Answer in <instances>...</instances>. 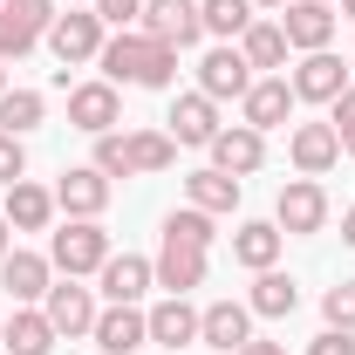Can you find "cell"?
<instances>
[{
    "label": "cell",
    "instance_id": "1",
    "mask_svg": "<svg viewBox=\"0 0 355 355\" xmlns=\"http://www.w3.org/2000/svg\"><path fill=\"white\" fill-rule=\"evenodd\" d=\"M96 62H103V83H116V89H171L178 83V48L144 35V28H116Z\"/></svg>",
    "mask_w": 355,
    "mask_h": 355
},
{
    "label": "cell",
    "instance_id": "2",
    "mask_svg": "<svg viewBox=\"0 0 355 355\" xmlns=\"http://www.w3.org/2000/svg\"><path fill=\"white\" fill-rule=\"evenodd\" d=\"M110 260V232L96 219H69L55 239H48V266L62 273V280H83V273H103Z\"/></svg>",
    "mask_w": 355,
    "mask_h": 355
},
{
    "label": "cell",
    "instance_id": "3",
    "mask_svg": "<svg viewBox=\"0 0 355 355\" xmlns=\"http://www.w3.org/2000/svg\"><path fill=\"white\" fill-rule=\"evenodd\" d=\"M55 28V0H0V62H21Z\"/></svg>",
    "mask_w": 355,
    "mask_h": 355
},
{
    "label": "cell",
    "instance_id": "4",
    "mask_svg": "<svg viewBox=\"0 0 355 355\" xmlns=\"http://www.w3.org/2000/svg\"><path fill=\"white\" fill-rule=\"evenodd\" d=\"M273 225L287 232V239H308L328 225V191H321V178H287L280 184V205H273Z\"/></svg>",
    "mask_w": 355,
    "mask_h": 355
},
{
    "label": "cell",
    "instance_id": "5",
    "mask_svg": "<svg viewBox=\"0 0 355 355\" xmlns=\"http://www.w3.org/2000/svg\"><path fill=\"white\" fill-rule=\"evenodd\" d=\"M103 21H96V7H69V14H55V28H48V48H55V62L62 69H76V62H96L103 55Z\"/></svg>",
    "mask_w": 355,
    "mask_h": 355
},
{
    "label": "cell",
    "instance_id": "6",
    "mask_svg": "<svg viewBox=\"0 0 355 355\" xmlns=\"http://www.w3.org/2000/svg\"><path fill=\"white\" fill-rule=\"evenodd\" d=\"M96 287H103V301H110V308H137V301L157 287V266L137 260V253H110L103 273H96Z\"/></svg>",
    "mask_w": 355,
    "mask_h": 355
},
{
    "label": "cell",
    "instance_id": "7",
    "mask_svg": "<svg viewBox=\"0 0 355 355\" xmlns=\"http://www.w3.org/2000/svg\"><path fill=\"white\" fill-rule=\"evenodd\" d=\"M198 342L212 355H232L253 342V308L246 301H212V308H198Z\"/></svg>",
    "mask_w": 355,
    "mask_h": 355
},
{
    "label": "cell",
    "instance_id": "8",
    "mask_svg": "<svg viewBox=\"0 0 355 355\" xmlns=\"http://www.w3.org/2000/svg\"><path fill=\"white\" fill-rule=\"evenodd\" d=\"M137 28L157 35V42H171V48H191L205 35V14H198V0H144V21Z\"/></svg>",
    "mask_w": 355,
    "mask_h": 355
},
{
    "label": "cell",
    "instance_id": "9",
    "mask_svg": "<svg viewBox=\"0 0 355 355\" xmlns=\"http://www.w3.org/2000/svg\"><path fill=\"white\" fill-rule=\"evenodd\" d=\"M103 205H110V178L96 171V164H69L62 184H55V212H69V219H103Z\"/></svg>",
    "mask_w": 355,
    "mask_h": 355
},
{
    "label": "cell",
    "instance_id": "10",
    "mask_svg": "<svg viewBox=\"0 0 355 355\" xmlns=\"http://www.w3.org/2000/svg\"><path fill=\"white\" fill-rule=\"evenodd\" d=\"M69 123L89 130V137L116 130V123H123V96H116V83H76V89H69Z\"/></svg>",
    "mask_w": 355,
    "mask_h": 355
},
{
    "label": "cell",
    "instance_id": "11",
    "mask_svg": "<svg viewBox=\"0 0 355 355\" xmlns=\"http://www.w3.org/2000/svg\"><path fill=\"white\" fill-rule=\"evenodd\" d=\"M205 150H212V171H225V178H253V171L266 164V137L253 130V123H232V130H219Z\"/></svg>",
    "mask_w": 355,
    "mask_h": 355
},
{
    "label": "cell",
    "instance_id": "12",
    "mask_svg": "<svg viewBox=\"0 0 355 355\" xmlns=\"http://www.w3.org/2000/svg\"><path fill=\"white\" fill-rule=\"evenodd\" d=\"M280 35H287V48H301V55H321V48L335 42V7L328 0H294L280 14Z\"/></svg>",
    "mask_w": 355,
    "mask_h": 355
},
{
    "label": "cell",
    "instance_id": "13",
    "mask_svg": "<svg viewBox=\"0 0 355 355\" xmlns=\"http://www.w3.org/2000/svg\"><path fill=\"white\" fill-rule=\"evenodd\" d=\"M0 287L14 294V308H35V301H48V287H55V266H48V253H7L0 260Z\"/></svg>",
    "mask_w": 355,
    "mask_h": 355
},
{
    "label": "cell",
    "instance_id": "14",
    "mask_svg": "<svg viewBox=\"0 0 355 355\" xmlns=\"http://www.w3.org/2000/svg\"><path fill=\"white\" fill-rule=\"evenodd\" d=\"M239 110H246V123H253L260 137L280 130V123L294 116V83H287V76H253V89L239 96Z\"/></svg>",
    "mask_w": 355,
    "mask_h": 355
},
{
    "label": "cell",
    "instance_id": "15",
    "mask_svg": "<svg viewBox=\"0 0 355 355\" xmlns=\"http://www.w3.org/2000/svg\"><path fill=\"white\" fill-rule=\"evenodd\" d=\"M287 157H294V171H301V178L335 171V164H342V137H335V123H294Z\"/></svg>",
    "mask_w": 355,
    "mask_h": 355
},
{
    "label": "cell",
    "instance_id": "16",
    "mask_svg": "<svg viewBox=\"0 0 355 355\" xmlns=\"http://www.w3.org/2000/svg\"><path fill=\"white\" fill-rule=\"evenodd\" d=\"M42 314L55 321V335H69V342H76V335H89V328H96V314H103V308H96V294H89V287L62 280V287H48Z\"/></svg>",
    "mask_w": 355,
    "mask_h": 355
},
{
    "label": "cell",
    "instance_id": "17",
    "mask_svg": "<svg viewBox=\"0 0 355 355\" xmlns=\"http://www.w3.org/2000/svg\"><path fill=\"white\" fill-rule=\"evenodd\" d=\"M198 89H205L212 103H225V96H246V89H253V69H246V55H239V42L212 48V55L198 62Z\"/></svg>",
    "mask_w": 355,
    "mask_h": 355
},
{
    "label": "cell",
    "instance_id": "18",
    "mask_svg": "<svg viewBox=\"0 0 355 355\" xmlns=\"http://www.w3.org/2000/svg\"><path fill=\"white\" fill-rule=\"evenodd\" d=\"M164 123H171V144H212V137L225 130V123H219V103H212L205 89H191V96H178Z\"/></svg>",
    "mask_w": 355,
    "mask_h": 355
},
{
    "label": "cell",
    "instance_id": "19",
    "mask_svg": "<svg viewBox=\"0 0 355 355\" xmlns=\"http://www.w3.org/2000/svg\"><path fill=\"white\" fill-rule=\"evenodd\" d=\"M89 335H96V355H137L144 342H150V321H144L137 308H103Z\"/></svg>",
    "mask_w": 355,
    "mask_h": 355
},
{
    "label": "cell",
    "instance_id": "20",
    "mask_svg": "<svg viewBox=\"0 0 355 355\" xmlns=\"http://www.w3.org/2000/svg\"><path fill=\"white\" fill-rule=\"evenodd\" d=\"M349 89V69L321 48V55H301V69H294V103H335Z\"/></svg>",
    "mask_w": 355,
    "mask_h": 355
},
{
    "label": "cell",
    "instance_id": "21",
    "mask_svg": "<svg viewBox=\"0 0 355 355\" xmlns=\"http://www.w3.org/2000/svg\"><path fill=\"white\" fill-rule=\"evenodd\" d=\"M150 266H157V287H164V294H191V287H205V253H198V246L164 239Z\"/></svg>",
    "mask_w": 355,
    "mask_h": 355
},
{
    "label": "cell",
    "instance_id": "22",
    "mask_svg": "<svg viewBox=\"0 0 355 355\" xmlns=\"http://www.w3.org/2000/svg\"><path fill=\"white\" fill-rule=\"evenodd\" d=\"M0 212H7L14 232H48V219H55V191L21 178V184H7V205H0Z\"/></svg>",
    "mask_w": 355,
    "mask_h": 355
},
{
    "label": "cell",
    "instance_id": "23",
    "mask_svg": "<svg viewBox=\"0 0 355 355\" xmlns=\"http://www.w3.org/2000/svg\"><path fill=\"white\" fill-rule=\"evenodd\" d=\"M144 321H150V342H164V349H184V342H198V308H191L184 294H164V301L144 314Z\"/></svg>",
    "mask_w": 355,
    "mask_h": 355
},
{
    "label": "cell",
    "instance_id": "24",
    "mask_svg": "<svg viewBox=\"0 0 355 355\" xmlns=\"http://www.w3.org/2000/svg\"><path fill=\"white\" fill-rule=\"evenodd\" d=\"M0 342H7V355H48L62 335H55V321H48L42 308H14L7 328H0Z\"/></svg>",
    "mask_w": 355,
    "mask_h": 355
},
{
    "label": "cell",
    "instance_id": "25",
    "mask_svg": "<svg viewBox=\"0 0 355 355\" xmlns=\"http://www.w3.org/2000/svg\"><path fill=\"white\" fill-rule=\"evenodd\" d=\"M280 246H287V232H280L273 219H246L239 232H232V260L253 266V273H266V266L280 260Z\"/></svg>",
    "mask_w": 355,
    "mask_h": 355
},
{
    "label": "cell",
    "instance_id": "26",
    "mask_svg": "<svg viewBox=\"0 0 355 355\" xmlns=\"http://www.w3.org/2000/svg\"><path fill=\"white\" fill-rule=\"evenodd\" d=\"M246 308L266 314V321H287V314L301 308V287H294V273H280V266L253 273V294H246Z\"/></svg>",
    "mask_w": 355,
    "mask_h": 355
},
{
    "label": "cell",
    "instance_id": "27",
    "mask_svg": "<svg viewBox=\"0 0 355 355\" xmlns=\"http://www.w3.org/2000/svg\"><path fill=\"white\" fill-rule=\"evenodd\" d=\"M239 55H246V69L280 76V69H287V35H280V21H253V28L239 35Z\"/></svg>",
    "mask_w": 355,
    "mask_h": 355
},
{
    "label": "cell",
    "instance_id": "28",
    "mask_svg": "<svg viewBox=\"0 0 355 355\" xmlns=\"http://www.w3.org/2000/svg\"><path fill=\"white\" fill-rule=\"evenodd\" d=\"M184 205H198V212L225 219V212L239 205V178H225V171H191V178H184Z\"/></svg>",
    "mask_w": 355,
    "mask_h": 355
},
{
    "label": "cell",
    "instance_id": "29",
    "mask_svg": "<svg viewBox=\"0 0 355 355\" xmlns=\"http://www.w3.org/2000/svg\"><path fill=\"white\" fill-rule=\"evenodd\" d=\"M42 116H48L42 89H0V130H7V137H28Z\"/></svg>",
    "mask_w": 355,
    "mask_h": 355
},
{
    "label": "cell",
    "instance_id": "30",
    "mask_svg": "<svg viewBox=\"0 0 355 355\" xmlns=\"http://www.w3.org/2000/svg\"><path fill=\"white\" fill-rule=\"evenodd\" d=\"M198 14H205V35L219 42H239L253 28V0H198Z\"/></svg>",
    "mask_w": 355,
    "mask_h": 355
},
{
    "label": "cell",
    "instance_id": "31",
    "mask_svg": "<svg viewBox=\"0 0 355 355\" xmlns=\"http://www.w3.org/2000/svg\"><path fill=\"white\" fill-rule=\"evenodd\" d=\"M164 239H178V246H198V253H212V212H198V205H178V212H164Z\"/></svg>",
    "mask_w": 355,
    "mask_h": 355
},
{
    "label": "cell",
    "instance_id": "32",
    "mask_svg": "<svg viewBox=\"0 0 355 355\" xmlns=\"http://www.w3.org/2000/svg\"><path fill=\"white\" fill-rule=\"evenodd\" d=\"M130 164H137V171H171V164H178L171 130H130Z\"/></svg>",
    "mask_w": 355,
    "mask_h": 355
},
{
    "label": "cell",
    "instance_id": "33",
    "mask_svg": "<svg viewBox=\"0 0 355 355\" xmlns=\"http://www.w3.org/2000/svg\"><path fill=\"white\" fill-rule=\"evenodd\" d=\"M89 164H96L103 178H137V164H130V130H103Z\"/></svg>",
    "mask_w": 355,
    "mask_h": 355
},
{
    "label": "cell",
    "instance_id": "34",
    "mask_svg": "<svg viewBox=\"0 0 355 355\" xmlns=\"http://www.w3.org/2000/svg\"><path fill=\"white\" fill-rule=\"evenodd\" d=\"M321 314H328V328H349L355 335V280L328 287V294H321Z\"/></svg>",
    "mask_w": 355,
    "mask_h": 355
},
{
    "label": "cell",
    "instance_id": "35",
    "mask_svg": "<svg viewBox=\"0 0 355 355\" xmlns=\"http://www.w3.org/2000/svg\"><path fill=\"white\" fill-rule=\"evenodd\" d=\"M89 7H96L103 28H137L144 21V0H89Z\"/></svg>",
    "mask_w": 355,
    "mask_h": 355
},
{
    "label": "cell",
    "instance_id": "36",
    "mask_svg": "<svg viewBox=\"0 0 355 355\" xmlns=\"http://www.w3.org/2000/svg\"><path fill=\"white\" fill-rule=\"evenodd\" d=\"M328 123H335V137H342V150L355 157V83L335 96V116H328Z\"/></svg>",
    "mask_w": 355,
    "mask_h": 355
},
{
    "label": "cell",
    "instance_id": "37",
    "mask_svg": "<svg viewBox=\"0 0 355 355\" xmlns=\"http://www.w3.org/2000/svg\"><path fill=\"white\" fill-rule=\"evenodd\" d=\"M28 178V150H21V137L0 130V184H21Z\"/></svg>",
    "mask_w": 355,
    "mask_h": 355
},
{
    "label": "cell",
    "instance_id": "38",
    "mask_svg": "<svg viewBox=\"0 0 355 355\" xmlns=\"http://www.w3.org/2000/svg\"><path fill=\"white\" fill-rule=\"evenodd\" d=\"M308 355H355V335L349 328H321V335L308 342Z\"/></svg>",
    "mask_w": 355,
    "mask_h": 355
},
{
    "label": "cell",
    "instance_id": "39",
    "mask_svg": "<svg viewBox=\"0 0 355 355\" xmlns=\"http://www.w3.org/2000/svg\"><path fill=\"white\" fill-rule=\"evenodd\" d=\"M232 355H287V342H266V335H253L246 349H232Z\"/></svg>",
    "mask_w": 355,
    "mask_h": 355
},
{
    "label": "cell",
    "instance_id": "40",
    "mask_svg": "<svg viewBox=\"0 0 355 355\" xmlns=\"http://www.w3.org/2000/svg\"><path fill=\"white\" fill-rule=\"evenodd\" d=\"M7 232H14V225H7V212H0V260L14 253V239H7Z\"/></svg>",
    "mask_w": 355,
    "mask_h": 355
},
{
    "label": "cell",
    "instance_id": "41",
    "mask_svg": "<svg viewBox=\"0 0 355 355\" xmlns=\"http://www.w3.org/2000/svg\"><path fill=\"white\" fill-rule=\"evenodd\" d=\"M342 239H349V246H355V205H349V212H342Z\"/></svg>",
    "mask_w": 355,
    "mask_h": 355
},
{
    "label": "cell",
    "instance_id": "42",
    "mask_svg": "<svg viewBox=\"0 0 355 355\" xmlns=\"http://www.w3.org/2000/svg\"><path fill=\"white\" fill-rule=\"evenodd\" d=\"M253 7H287V0H253Z\"/></svg>",
    "mask_w": 355,
    "mask_h": 355
},
{
    "label": "cell",
    "instance_id": "43",
    "mask_svg": "<svg viewBox=\"0 0 355 355\" xmlns=\"http://www.w3.org/2000/svg\"><path fill=\"white\" fill-rule=\"evenodd\" d=\"M0 89H7V62H0Z\"/></svg>",
    "mask_w": 355,
    "mask_h": 355
},
{
    "label": "cell",
    "instance_id": "44",
    "mask_svg": "<svg viewBox=\"0 0 355 355\" xmlns=\"http://www.w3.org/2000/svg\"><path fill=\"white\" fill-rule=\"evenodd\" d=\"M62 7H89V0H62Z\"/></svg>",
    "mask_w": 355,
    "mask_h": 355
},
{
    "label": "cell",
    "instance_id": "45",
    "mask_svg": "<svg viewBox=\"0 0 355 355\" xmlns=\"http://www.w3.org/2000/svg\"><path fill=\"white\" fill-rule=\"evenodd\" d=\"M342 14H355V0H342Z\"/></svg>",
    "mask_w": 355,
    "mask_h": 355
},
{
    "label": "cell",
    "instance_id": "46",
    "mask_svg": "<svg viewBox=\"0 0 355 355\" xmlns=\"http://www.w3.org/2000/svg\"><path fill=\"white\" fill-rule=\"evenodd\" d=\"M0 328H7V308H0Z\"/></svg>",
    "mask_w": 355,
    "mask_h": 355
},
{
    "label": "cell",
    "instance_id": "47",
    "mask_svg": "<svg viewBox=\"0 0 355 355\" xmlns=\"http://www.w3.org/2000/svg\"><path fill=\"white\" fill-rule=\"evenodd\" d=\"M205 355H212V349H205Z\"/></svg>",
    "mask_w": 355,
    "mask_h": 355
}]
</instances>
